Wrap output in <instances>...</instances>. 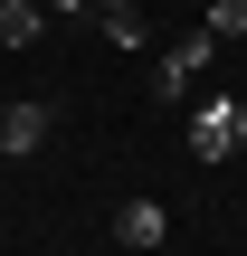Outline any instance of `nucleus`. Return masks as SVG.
Returning <instances> with one entry per match:
<instances>
[{
	"label": "nucleus",
	"instance_id": "obj_1",
	"mask_svg": "<svg viewBox=\"0 0 247 256\" xmlns=\"http://www.w3.org/2000/svg\"><path fill=\"white\" fill-rule=\"evenodd\" d=\"M190 152L200 162H238L247 152V104H200L190 114Z\"/></svg>",
	"mask_w": 247,
	"mask_h": 256
},
{
	"label": "nucleus",
	"instance_id": "obj_2",
	"mask_svg": "<svg viewBox=\"0 0 247 256\" xmlns=\"http://www.w3.org/2000/svg\"><path fill=\"white\" fill-rule=\"evenodd\" d=\"M209 57H219V38H209V28H190L181 48H162V57H152V95H190Z\"/></svg>",
	"mask_w": 247,
	"mask_h": 256
},
{
	"label": "nucleus",
	"instance_id": "obj_3",
	"mask_svg": "<svg viewBox=\"0 0 247 256\" xmlns=\"http://www.w3.org/2000/svg\"><path fill=\"white\" fill-rule=\"evenodd\" d=\"M48 142V104H0V152L19 162V152H38Z\"/></svg>",
	"mask_w": 247,
	"mask_h": 256
},
{
	"label": "nucleus",
	"instance_id": "obj_4",
	"mask_svg": "<svg viewBox=\"0 0 247 256\" xmlns=\"http://www.w3.org/2000/svg\"><path fill=\"white\" fill-rule=\"evenodd\" d=\"M114 238H124V247H162V238H171L162 200H124V209H114Z\"/></svg>",
	"mask_w": 247,
	"mask_h": 256
},
{
	"label": "nucleus",
	"instance_id": "obj_5",
	"mask_svg": "<svg viewBox=\"0 0 247 256\" xmlns=\"http://www.w3.org/2000/svg\"><path fill=\"white\" fill-rule=\"evenodd\" d=\"M95 28H105V48H124V57L152 38V28H143V10H95Z\"/></svg>",
	"mask_w": 247,
	"mask_h": 256
},
{
	"label": "nucleus",
	"instance_id": "obj_6",
	"mask_svg": "<svg viewBox=\"0 0 247 256\" xmlns=\"http://www.w3.org/2000/svg\"><path fill=\"white\" fill-rule=\"evenodd\" d=\"M38 38V0H0V48H29Z\"/></svg>",
	"mask_w": 247,
	"mask_h": 256
},
{
	"label": "nucleus",
	"instance_id": "obj_7",
	"mask_svg": "<svg viewBox=\"0 0 247 256\" xmlns=\"http://www.w3.org/2000/svg\"><path fill=\"white\" fill-rule=\"evenodd\" d=\"M200 28H209L219 48H228V38H247V0H209V19H200Z\"/></svg>",
	"mask_w": 247,
	"mask_h": 256
},
{
	"label": "nucleus",
	"instance_id": "obj_8",
	"mask_svg": "<svg viewBox=\"0 0 247 256\" xmlns=\"http://www.w3.org/2000/svg\"><path fill=\"white\" fill-rule=\"evenodd\" d=\"M48 10H57V19H95V0H48Z\"/></svg>",
	"mask_w": 247,
	"mask_h": 256
},
{
	"label": "nucleus",
	"instance_id": "obj_9",
	"mask_svg": "<svg viewBox=\"0 0 247 256\" xmlns=\"http://www.w3.org/2000/svg\"><path fill=\"white\" fill-rule=\"evenodd\" d=\"M95 10H133V0H95Z\"/></svg>",
	"mask_w": 247,
	"mask_h": 256
}]
</instances>
